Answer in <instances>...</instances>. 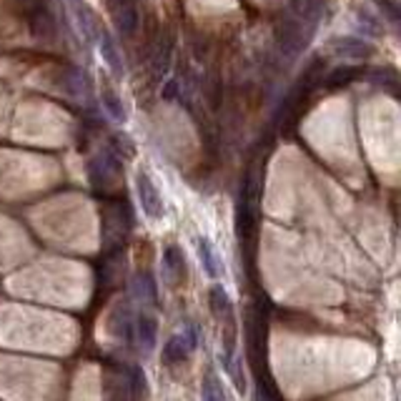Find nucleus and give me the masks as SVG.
I'll list each match as a JSON object with an SVG mask.
<instances>
[{
    "instance_id": "f03ea898",
    "label": "nucleus",
    "mask_w": 401,
    "mask_h": 401,
    "mask_svg": "<svg viewBox=\"0 0 401 401\" xmlns=\"http://www.w3.org/2000/svg\"><path fill=\"white\" fill-rule=\"evenodd\" d=\"M138 194H141V206L148 213L150 219H161L163 216V200L158 196L156 186L150 183V178L146 173L138 175Z\"/></svg>"
},
{
    "instance_id": "0eeeda50",
    "label": "nucleus",
    "mask_w": 401,
    "mask_h": 401,
    "mask_svg": "<svg viewBox=\"0 0 401 401\" xmlns=\"http://www.w3.org/2000/svg\"><path fill=\"white\" fill-rule=\"evenodd\" d=\"M198 256H200V263H203V269H206L208 276H219V261H216V253H213L211 244H208L206 238H200L198 241Z\"/></svg>"
},
{
    "instance_id": "20e7f679",
    "label": "nucleus",
    "mask_w": 401,
    "mask_h": 401,
    "mask_svg": "<svg viewBox=\"0 0 401 401\" xmlns=\"http://www.w3.org/2000/svg\"><path fill=\"white\" fill-rule=\"evenodd\" d=\"M191 354V346H188L186 336H171L163 346V361L166 363H178Z\"/></svg>"
},
{
    "instance_id": "f257e3e1",
    "label": "nucleus",
    "mask_w": 401,
    "mask_h": 401,
    "mask_svg": "<svg viewBox=\"0 0 401 401\" xmlns=\"http://www.w3.org/2000/svg\"><path fill=\"white\" fill-rule=\"evenodd\" d=\"M211 308L216 313V319L221 321V326L226 329L223 344H226V363L233 359V341H236V319H233V306L231 299L221 286L211 288Z\"/></svg>"
},
{
    "instance_id": "39448f33",
    "label": "nucleus",
    "mask_w": 401,
    "mask_h": 401,
    "mask_svg": "<svg viewBox=\"0 0 401 401\" xmlns=\"http://www.w3.org/2000/svg\"><path fill=\"white\" fill-rule=\"evenodd\" d=\"M200 394H203V401H226V394H223V386H221L219 376L208 371L203 376V388H200Z\"/></svg>"
},
{
    "instance_id": "7ed1b4c3",
    "label": "nucleus",
    "mask_w": 401,
    "mask_h": 401,
    "mask_svg": "<svg viewBox=\"0 0 401 401\" xmlns=\"http://www.w3.org/2000/svg\"><path fill=\"white\" fill-rule=\"evenodd\" d=\"M156 319L153 316H138V324H136V336H138V344H141V349L146 351H153V346H156Z\"/></svg>"
},
{
    "instance_id": "423d86ee",
    "label": "nucleus",
    "mask_w": 401,
    "mask_h": 401,
    "mask_svg": "<svg viewBox=\"0 0 401 401\" xmlns=\"http://www.w3.org/2000/svg\"><path fill=\"white\" fill-rule=\"evenodd\" d=\"M163 263H166V271H168V276H171V281H178L183 276V258H181V253H178V249H166V253H163Z\"/></svg>"
}]
</instances>
